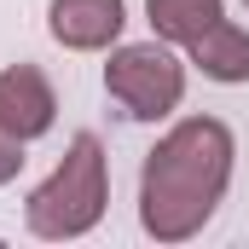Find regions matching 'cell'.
<instances>
[{"label":"cell","mask_w":249,"mask_h":249,"mask_svg":"<svg viewBox=\"0 0 249 249\" xmlns=\"http://www.w3.org/2000/svg\"><path fill=\"white\" fill-rule=\"evenodd\" d=\"M105 93L133 122H162L186 99V64L168 53V41H133L116 47L105 64Z\"/></svg>","instance_id":"obj_3"},{"label":"cell","mask_w":249,"mask_h":249,"mask_svg":"<svg viewBox=\"0 0 249 249\" xmlns=\"http://www.w3.org/2000/svg\"><path fill=\"white\" fill-rule=\"evenodd\" d=\"M145 18H151L157 41L191 47V41H197L209 23H220L226 12H220V0H145Z\"/></svg>","instance_id":"obj_7"},{"label":"cell","mask_w":249,"mask_h":249,"mask_svg":"<svg viewBox=\"0 0 249 249\" xmlns=\"http://www.w3.org/2000/svg\"><path fill=\"white\" fill-rule=\"evenodd\" d=\"M244 6H249V0H244Z\"/></svg>","instance_id":"obj_9"},{"label":"cell","mask_w":249,"mask_h":249,"mask_svg":"<svg viewBox=\"0 0 249 249\" xmlns=\"http://www.w3.org/2000/svg\"><path fill=\"white\" fill-rule=\"evenodd\" d=\"M105 203H110V180H105V145L99 133H75L64 162L29 191L23 203V226L47 244H70V238H87L99 220H105Z\"/></svg>","instance_id":"obj_2"},{"label":"cell","mask_w":249,"mask_h":249,"mask_svg":"<svg viewBox=\"0 0 249 249\" xmlns=\"http://www.w3.org/2000/svg\"><path fill=\"white\" fill-rule=\"evenodd\" d=\"M191 64L209 75V81H226V87H238L249 81V29H238L232 18H220V23H209L197 41L186 47Z\"/></svg>","instance_id":"obj_6"},{"label":"cell","mask_w":249,"mask_h":249,"mask_svg":"<svg viewBox=\"0 0 249 249\" xmlns=\"http://www.w3.org/2000/svg\"><path fill=\"white\" fill-rule=\"evenodd\" d=\"M122 23H127L122 0H53L47 6V29L70 53H105L122 35Z\"/></svg>","instance_id":"obj_5"},{"label":"cell","mask_w":249,"mask_h":249,"mask_svg":"<svg viewBox=\"0 0 249 249\" xmlns=\"http://www.w3.org/2000/svg\"><path fill=\"white\" fill-rule=\"evenodd\" d=\"M0 122L12 127L18 139H41L58 122V99H53V81L35 70V64H12L0 70Z\"/></svg>","instance_id":"obj_4"},{"label":"cell","mask_w":249,"mask_h":249,"mask_svg":"<svg viewBox=\"0 0 249 249\" xmlns=\"http://www.w3.org/2000/svg\"><path fill=\"white\" fill-rule=\"evenodd\" d=\"M23 145H29V139H18L12 127L0 122V186H6V180H18V168H23Z\"/></svg>","instance_id":"obj_8"},{"label":"cell","mask_w":249,"mask_h":249,"mask_svg":"<svg viewBox=\"0 0 249 249\" xmlns=\"http://www.w3.org/2000/svg\"><path fill=\"white\" fill-rule=\"evenodd\" d=\"M238 139L220 116H186L174 122L139 168V226L157 244H186L209 226L220 197L232 186Z\"/></svg>","instance_id":"obj_1"}]
</instances>
